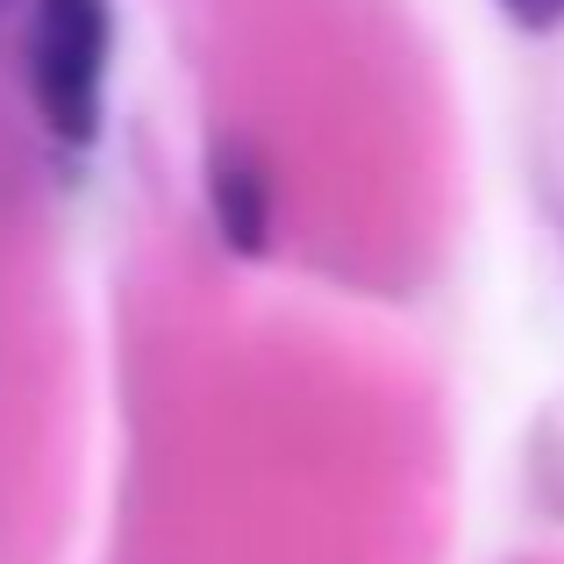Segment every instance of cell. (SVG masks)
I'll return each mask as SVG.
<instances>
[{
	"label": "cell",
	"mask_w": 564,
	"mask_h": 564,
	"mask_svg": "<svg viewBox=\"0 0 564 564\" xmlns=\"http://www.w3.org/2000/svg\"><path fill=\"white\" fill-rule=\"evenodd\" d=\"M108 65H115V8L108 0H29L22 79H29V100H36V122L57 143L100 137Z\"/></svg>",
	"instance_id": "cell-1"
},
{
	"label": "cell",
	"mask_w": 564,
	"mask_h": 564,
	"mask_svg": "<svg viewBox=\"0 0 564 564\" xmlns=\"http://www.w3.org/2000/svg\"><path fill=\"white\" fill-rule=\"evenodd\" d=\"M207 215H215V236L229 250H243V258L264 250L272 200H264V165L243 143H215V158H207Z\"/></svg>",
	"instance_id": "cell-2"
},
{
	"label": "cell",
	"mask_w": 564,
	"mask_h": 564,
	"mask_svg": "<svg viewBox=\"0 0 564 564\" xmlns=\"http://www.w3.org/2000/svg\"><path fill=\"white\" fill-rule=\"evenodd\" d=\"M500 14H508L522 36H551V29H564V0H500Z\"/></svg>",
	"instance_id": "cell-3"
}]
</instances>
